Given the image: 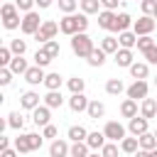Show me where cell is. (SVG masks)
Segmentation results:
<instances>
[{"label": "cell", "instance_id": "3", "mask_svg": "<svg viewBox=\"0 0 157 157\" xmlns=\"http://www.w3.org/2000/svg\"><path fill=\"white\" fill-rule=\"evenodd\" d=\"M0 17H2V27H5V29H17V27L22 25V20H20V10H17L15 2H2V7H0Z\"/></svg>", "mask_w": 157, "mask_h": 157}, {"label": "cell", "instance_id": "52", "mask_svg": "<svg viewBox=\"0 0 157 157\" xmlns=\"http://www.w3.org/2000/svg\"><path fill=\"white\" fill-rule=\"evenodd\" d=\"M20 152L15 150V147H7V150H0V157H17Z\"/></svg>", "mask_w": 157, "mask_h": 157}, {"label": "cell", "instance_id": "32", "mask_svg": "<svg viewBox=\"0 0 157 157\" xmlns=\"http://www.w3.org/2000/svg\"><path fill=\"white\" fill-rule=\"evenodd\" d=\"M140 147H142V150H155V147H157V135L150 132V130L142 132V135H140Z\"/></svg>", "mask_w": 157, "mask_h": 157}, {"label": "cell", "instance_id": "12", "mask_svg": "<svg viewBox=\"0 0 157 157\" xmlns=\"http://www.w3.org/2000/svg\"><path fill=\"white\" fill-rule=\"evenodd\" d=\"M71 155V145L66 142V140H52V145H49V157H69Z\"/></svg>", "mask_w": 157, "mask_h": 157}, {"label": "cell", "instance_id": "48", "mask_svg": "<svg viewBox=\"0 0 157 157\" xmlns=\"http://www.w3.org/2000/svg\"><path fill=\"white\" fill-rule=\"evenodd\" d=\"M15 5H17V10H22V12H32V7L37 5V0H15Z\"/></svg>", "mask_w": 157, "mask_h": 157}, {"label": "cell", "instance_id": "25", "mask_svg": "<svg viewBox=\"0 0 157 157\" xmlns=\"http://www.w3.org/2000/svg\"><path fill=\"white\" fill-rule=\"evenodd\" d=\"M86 113H88V118L98 120V118H103V115H105V105H103L101 101H91V103H88V108H86Z\"/></svg>", "mask_w": 157, "mask_h": 157}, {"label": "cell", "instance_id": "46", "mask_svg": "<svg viewBox=\"0 0 157 157\" xmlns=\"http://www.w3.org/2000/svg\"><path fill=\"white\" fill-rule=\"evenodd\" d=\"M10 81H12L10 66H0V86H10Z\"/></svg>", "mask_w": 157, "mask_h": 157}, {"label": "cell", "instance_id": "51", "mask_svg": "<svg viewBox=\"0 0 157 157\" xmlns=\"http://www.w3.org/2000/svg\"><path fill=\"white\" fill-rule=\"evenodd\" d=\"M118 2H120V0H101L103 10H115V7H118Z\"/></svg>", "mask_w": 157, "mask_h": 157}, {"label": "cell", "instance_id": "57", "mask_svg": "<svg viewBox=\"0 0 157 157\" xmlns=\"http://www.w3.org/2000/svg\"><path fill=\"white\" fill-rule=\"evenodd\" d=\"M152 157H157V147H155V150H152Z\"/></svg>", "mask_w": 157, "mask_h": 157}, {"label": "cell", "instance_id": "20", "mask_svg": "<svg viewBox=\"0 0 157 157\" xmlns=\"http://www.w3.org/2000/svg\"><path fill=\"white\" fill-rule=\"evenodd\" d=\"M120 115L123 118H135L137 115V101H132V98H125L123 103H120Z\"/></svg>", "mask_w": 157, "mask_h": 157}, {"label": "cell", "instance_id": "31", "mask_svg": "<svg viewBox=\"0 0 157 157\" xmlns=\"http://www.w3.org/2000/svg\"><path fill=\"white\" fill-rule=\"evenodd\" d=\"M123 91H125V86H123L120 78H108V81H105V93H110V96H120Z\"/></svg>", "mask_w": 157, "mask_h": 157}, {"label": "cell", "instance_id": "26", "mask_svg": "<svg viewBox=\"0 0 157 157\" xmlns=\"http://www.w3.org/2000/svg\"><path fill=\"white\" fill-rule=\"evenodd\" d=\"M78 5H81V12H86V15H98L101 12V0H78Z\"/></svg>", "mask_w": 157, "mask_h": 157}, {"label": "cell", "instance_id": "56", "mask_svg": "<svg viewBox=\"0 0 157 157\" xmlns=\"http://www.w3.org/2000/svg\"><path fill=\"white\" fill-rule=\"evenodd\" d=\"M88 157H103V155H101V152H98V150H96V152H91V155H88Z\"/></svg>", "mask_w": 157, "mask_h": 157}, {"label": "cell", "instance_id": "44", "mask_svg": "<svg viewBox=\"0 0 157 157\" xmlns=\"http://www.w3.org/2000/svg\"><path fill=\"white\" fill-rule=\"evenodd\" d=\"M140 7H142V15H152V17H155V12H157V0H142Z\"/></svg>", "mask_w": 157, "mask_h": 157}, {"label": "cell", "instance_id": "4", "mask_svg": "<svg viewBox=\"0 0 157 157\" xmlns=\"http://www.w3.org/2000/svg\"><path fill=\"white\" fill-rule=\"evenodd\" d=\"M56 32H61V29H59V22H54V20H44V22H42V27H39L32 37L37 39V44H47L49 39H54V37H56Z\"/></svg>", "mask_w": 157, "mask_h": 157}, {"label": "cell", "instance_id": "7", "mask_svg": "<svg viewBox=\"0 0 157 157\" xmlns=\"http://www.w3.org/2000/svg\"><path fill=\"white\" fill-rule=\"evenodd\" d=\"M155 25H157V20H155L152 15H142L140 20H135V22H132V32H135L137 37H142V34H152Z\"/></svg>", "mask_w": 157, "mask_h": 157}, {"label": "cell", "instance_id": "60", "mask_svg": "<svg viewBox=\"0 0 157 157\" xmlns=\"http://www.w3.org/2000/svg\"><path fill=\"white\" fill-rule=\"evenodd\" d=\"M137 2H142V0H137Z\"/></svg>", "mask_w": 157, "mask_h": 157}, {"label": "cell", "instance_id": "1", "mask_svg": "<svg viewBox=\"0 0 157 157\" xmlns=\"http://www.w3.org/2000/svg\"><path fill=\"white\" fill-rule=\"evenodd\" d=\"M86 27H88V15L86 12H71V15H64L61 20H59V29H61V34H69V37H74V34H78V32H86Z\"/></svg>", "mask_w": 157, "mask_h": 157}, {"label": "cell", "instance_id": "27", "mask_svg": "<svg viewBox=\"0 0 157 157\" xmlns=\"http://www.w3.org/2000/svg\"><path fill=\"white\" fill-rule=\"evenodd\" d=\"M132 17L128 15V12H118V20H115V32H125V29H130L132 27Z\"/></svg>", "mask_w": 157, "mask_h": 157}, {"label": "cell", "instance_id": "19", "mask_svg": "<svg viewBox=\"0 0 157 157\" xmlns=\"http://www.w3.org/2000/svg\"><path fill=\"white\" fill-rule=\"evenodd\" d=\"M118 42H120V47H125V49H132V47H137V34H135V32H130V29H125V32H118Z\"/></svg>", "mask_w": 157, "mask_h": 157}, {"label": "cell", "instance_id": "11", "mask_svg": "<svg viewBox=\"0 0 157 157\" xmlns=\"http://www.w3.org/2000/svg\"><path fill=\"white\" fill-rule=\"evenodd\" d=\"M44 78H47V74H44V69L37 66V64L25 71V81H27L29 86H39V83H44Z\"/></svg>", "mask_w": 157, "mask_h": 157}, {"label": "cell", "instance_id": "36", "mask_svg": "<svg viewBox=\"0 0 157 157\" xmlns=\"http://www.w3.org/2000/svg\"><path fill=\"white\" fill-rule=\"evenodd\" d=\"M66 86H69V91H71V93H83V88H86V81H83L81 76H71V78L66 81Z\"/></svg>", "mask_w": 157, "mask_h": 157}, {"label": "cell", "instance_id": "55", "mask_svg": "<svg viewBox=\"0 0 157 157\" xmlns=\"http://www.w3.org/2000/svg\"><path fill=\"white\" fill-rule=\"evenodd\" d=\"M135 157H152V150H142V147H140V150L135 152Z\"/></svg>", "mask_w": 157, "mask_h": 157}, {"label": "cell", "instance_id": "13", "mask_svg": "<svg viewBox=\"0 0 157 157\" xmlns=\"http://www.w3.org/2000/svg\"><path fill=\"white\" fill-rule=\"evenodd\" d=\"M113 61H115L118 66H123V69H130V66L135 64V59H132V49H125V47H120V49L113 54Z\"/></svg>", "mask_w": 157, "mask_h": 157}, {"label": "cell", "instance_id": "54", "mask_svg": "<svg viewBox=\"0 0 157 157\" xmlns=\"http://www.w3.org/2000/svg\"><path fill=\"white\" fill-rule=\"evenodd\" d=\"M52 2H54V0H37V7L47 10V7H52Z\"/></svg>", "mask_w": 157, "mask_h": 157}, {"label": "cell", "instance_id": "22", "mask_svg": "<svg viewBox=\"0 0 157 157\" xmlns=\"http://www.w3.org/2000/svg\"><path fill=\"white\" fill-rule=\"evenodd\" d=\"M101 49H103L105 54H115V52L120 49V42H118V37H113V34L103 37V39H101Z\"/></svg>", "mask_w": 157, "mask_h": 157}, {"label": "cell", "instance_id": "41", "mask_svg": "<svg viewBox=\"0 0 157 157\" xmlns=\"http://www.w3.org/2000/svg\"><path fill=\"white\" fill-rule=\"evenodd\" d=\"M76 7H78V0H59V10H61L64 15L76 12Z\"/></svg>", "mask_w": 157, "mask_h": 157}, {"label": "cell", "instance_id": "45", "mask_svg": "<svg viewBox=\"0 0 157 157\" xmlns=\"http://www.w3.org/2000/svg\"><path fill=\"white\" fill-rule=\"evenodd\" d=\"M101 155H103V157H118V145L108 140V142L101 147Z\"/></svg>", "mask_w": 157, "mask_h": 157}, {"label": "cell", "instance_id": "23", "mask_svg": "<svg viewBox=\"0 0 157 157\" xmlns=\"http://www.w3.org/2000/svg\"><path fill=\"white\" fill-rule=\"evenodd\" d=\"M147 74H150V64L147 61H135L130 66V76L132 78H147Z\"/></svg>", "mask_w": 157, "mask_h": 157}, {"label": "cell", "instance_id": "47", "mask_svg": "<svg viewBox=\"0 0 157 157\" xmlns=\"http://www.w3.org/2000/svg\"><path fill=\"white\" fill-rule=\"evenodd\" d=\"M27 137H29L32 152H34V150H39V147H42V142H44V135H37V132H27Z\"/></svg>", "mask_w": 157, "mask_h": 157}, {"label": "cell", "instance_id": "38", "mask_svg": "<svg viewBox=\"0 0 157 157\" xmlns=\"http://www.w3.org/2000/svg\"><path fill=\"white\" fill-rule=\"evenodd\" d=\"M10 49H12L15 56H25V52H27V42H25V39H10Z\"/></svg>", "mask_w": 157, "mask_h": 157}, {"label": "cell", "instance_id": "33", "mask_svg": "<svg viewBox=\"0 0 157 157\" xmlns=\"http://www.w3.org/2000/svg\"><path fill=\"white\" fill-rule=\"evenodd\" d=\"M27 69H29V66H27L25 56H12V61H10V71H12V74H22V76H25Z\"/></svg>", "mask_w": 157, "mask_h": 157}, {"label": "cell", "instance_id": "16", "mask_svg": "<svg viewBox=\"0 0 157 157\" xmlns=\"http://www.w3.org/2000/svg\"><path fill=\"white\" fill-rule=\"evenodd\" d=\"M88 98L83 96V93H71V98H69V108L74 110V113H83L86 108H88Z\"/></svg>", "mask_w": 157, "mask_h": 157}, {"label": "cell", "instance_id": "17", "mask_svg": "<svg viewBox=\"0 0 157 157\" xmlns=\"http://www.w3.org/2000/svg\"><path fill=\"white\" fill-rule=\"evenodd\" d=\"M120 150H123L125 155H135V152L140 150V137H135V135L123 137V140H120Z\"/></svg>", "mask_w": 157, "mask_h": 157}, {"label": "cell", "instance_id": "37", "mask_svg": "<svg viewBox=\"0 0 157 157\" xmlns=\"http://www.w3.org/2000/svg\"><path fill=\"white\" fill-rule=\"evenodd\" d=\"M52 61H54V59H52V56H49V54H47L42 47L34 52V64H37V66H42V69H44V66H49Z\"/></svg>", "mask_w": 157, "mask_h": 157}, {"label": "cell", "instance_id": "15", "mask_svg": "<svg viewBox=\"0 0 157 157\" xmlns=\"http://www.w3.org/2000/svg\"><path fill=\"white\" fill-rule=\"evenodd\" d=\"M37 105H39V93H37V91H25V93L20 96V108L34 110Z\"/></svg>", "mask_w": 157, "mask_h": 157}, {"label": "cell", "instance_id": "39", "mask_svg": "<svg viewBox=\"0 0 157 157\" xmlns=\"http://www.w3.org/2000/svg\"><path fill=\"white\" fill-rule=\"evenodd\" d=\"M42 49H44V52H47L52 59H56V56L61 54V47H59V42H56V39H49L47 44H42Z\"/></svg>", "mask_w": 157, "mask_h": 157}, {"label": "cell", "instance_id": "21", "mask_svg": "<svg viewBox=\"0 0 157 157\" xmlns=\"http://www.w3.org/2000/svg\"><path fill=\"white\" fill-rule=\"evenodd\" d=\"M86 142H88V147L91 150H101L105 142H108V137H105V132H88V137H86Z\"/></svg>", "mask_w": 157, "mask_h": 157}, {"label": "cell", "instance_id": "43", "mask_svg": "<svg viewBox=\"0 0 157 157\" xmlns=\"http://www.w3.org/2000/svg\"><path fill=\"white\" fill-rule=\"evenodd\" d=\"M12 49L10 47H0V66H10V61H12Z\"/></svg>", "mask_w": 157, "mask_h": 157}, {"label": "cell", "instance_id": "9", "mask_svg": "<svg viewBox=\"0 0 157 157\" xmlns=\"http://www.w3.org/2000/svg\"><path fill=\"white\" fill-rule=\"evenodd\" d=\"M115 20H118V12L115 10H101L98 12V27L101 29L115 32Z\"/></svg>", "mask_w": 157, "mask_h": 157}, {"label": "cell", "instance_id": "18", "mask_svg": "<svg viewBox=\"0 0 157 157\" xmlns=\"http://www.w3.org/2000/svg\"><path fill=\"white\" fill-rule=\"evenodd\" d=\"M140 115H145L147 120H150V118H157V101H155V98H142Z\"/></svg>", "mask_w": 157, "mask_h": 157}, {"label": "cell", "instance_id": "49", "mask_svg": "<svg viewBox=\"0 0 157 157\" xmlns=\"http://www.w3.org/2000/svg\"><path fill=\"white\" fill-rule=\"evenodd\" d=\"M42 135H44V137H49V140H56L59 130H56V125H52V123H49V125H44V128H42Z\"/></svg>", "mask_w": 157, "mask_h": 157}, {"label": "cell", "instance_id": "28", "mask_svg": "<svg viewBox=\"0 0 157 157\" xmlns=\"http://www.w3.org/2000/svg\"><path fill=\"white\" fill-rule=\"evenodd\" d=\"M61 103H64L61 91H47V96H44V105H49V108H61Z\"/></svg>", "mask_w": 157, "mask_h": 157}, {"label": "cell", "instance_id": "10", "mask_svg": "<svg viewBox=\"0 0 157 157\" xmlns=\"http://www.w3.org/2000/svg\"><path fill=\"white\" fill-rule=\"evenodd\" d=\"M49 120H52V108H49V105H37V108L32 110V123H34L37 128L49 125Z\"/></svg>", "mask_w": 157, "mask_h": 157}, {"label": "cell", "instance_id": "42", "mask_svg": "<svg viewBox=\"0 0 157 157\" xmlns=\"http://www.w3.org/2000/svg\"><path fill=\"white\" fill-rule=\"evenodd\" d=\"M150 47H155L152 34H142V37H137V49H140V52H147Z\"/></svg>", "mask_w": 157, "mask_h": 157}, {"label": "cell", "instance_id": "61", "mask_svg": "<svg viewBox=\"0 0 157 157\" xmlns=\"http://www.w3.org/2000/svg\"><path fill=\"white\" fill-rule=\"evenodd\" d=\"M155 135H157V132H155Z\"/></svg>", "mask_w": 157, "mask_h": 157}, {"label": "cell", "instance_id": "40", "mask_svg": "<svg viewBox=\"0 0 157 157\" xmlns=\"http://www.w3.org/2000/svg\"><path fill=\"white\" fill-rule=\"evenodd\" d=\"M7 125H10L12 130H22V128H25V118H22L20 113H10V115H7Z\"/></svg>", "mask_w": 157, "mask_h": 157}, {"label": "cell", "instance_id": "53", "mask_svg": "<svg viewBox=\"0 0 157 157\" xmlns=\"http://www.w3.org/2000/svg\"><path fill=\"white\" fill-rule=\"evenodd\" d=\"M7 147H10V137L0 135V150H7Z\"/></svg>", "mask_w": 157, "mask_h": 157}, {"label": "cell", "instance_id": "35", "mask_svg": "<svg viewBox=\"0 0 157 157\" xmlns=\"http://www.w3.org/2000/svg\"><path fill=\"white\" fill-rule=\"evenodd\" d=\"M15 150L20 152V155H27V152H32V145H29V137L27 135H20V137H15Z\"/></svg>", "mask_w": 157, "mask_h": 157}, {"label": "cell", "instance_id": "14", "mask_svg": "<svg viewBox=\"0 0 157 157\" xmlns=\"http://www.w3.org/2000/svg\"><path fill=\"white\" fill-rule=\"evenodd\" d=\"M128 130H130V135L140 137L142 132H147V118H145V115H135V118H130Z\"/></svg>", "mask_w": 157, "mask_h": 157}, {"label": "cell", "instance_id": "5", "mask_svg": "<svg viewBox=\"0 0 157 157\" xmlns=\"http://www.w3.org/2000/svg\"><path fill=\"white\" fill-rule=\"evenodd\" d=\"M42 17H39V12H25V17H22V25H20V29H22V34H34L39 27H42Z\"/></svg>", "mask_w": 157, "mask_h": 157}, {"label": "cell", "instance_id": "34", "mask_svg": "<svg viewBox=\"0 0 157 157\" xmlns=\"http://www.w3.org/2000/svg\"><path fill=\"white\" fill-rule=\"evenodd\" d=\"M61 83H64V78H61L59 74H47V78H44L47 91H59V88H61Z\"/></svg>", "mask_w": 157, "mask_h": 157}, {"label": "cell", "instance_id": "8", "mask_svg": "<svg viewBox=\"0 0 157 157\" xmlns=\"http://www.w3.org/2000/svg\"><path fill=\"white\" fill-rule=\"evenodd\" d=\"M103 132H105V137H108L110 142H120L123 137H128V135H125V125L118 123V120H108L105 128H103Z\"/></svg>", "mask_w": 157, "mask_h": 157}, {"label": "cell", "instance_id": "59", "mask_svg": "<svg viewBox=\"0 0 157 157\" xmlns=\"http://www.w3.org/2000/svg\"><path fill=\"white\" fill-rule=\"evenodd\" d=\"M155 20H157V12H155Z\"/></svg>", "mask_w": 157, "mask_h": 157}, {"label": "cell", "instance_id": "29", "mask_svg": "<svg viewBox=\"0 0 157 157\" xmlns=\"http://www.w3.org/2000/svg\"><path fill=\"white\" fill-rule=\"evenodd\" d=\"M88 137V130L83 128V125H71L69 128V140L71 142H81V140H86Z\"/></svg>", "mask_w": 157, "mask_h": 157}, {"label": "cell", "instance_id": "24", "mask_svg": "<svg viewBox=\"0 0 157 157\" xmlns=\"http://www.w3.org/2000/svg\"><path fill=\"white\" fill-rule=\"evenodd\" d=\"M105 56H108V54H105L101 47H93V52L88 54V59H86V61H88L91 66H103V64H105Z\"/></svg>", "mask_w": 157, "mask_h": 157}, {"label": "cell", "instance_id": "30", "mask_svg": "<svg viewBox=\"0 0 157 157\" xmlns=\"http://www.w3.org/2000/svg\"><path fill=\"white\" fill-rule=\"evenodd\" d=\"M88 150H91V147H88L86 140H81V142H71V155H69V157H88V155H91Z\"/></svg>", "mask_w": 157, "mask_h": 157}, {"label": "cell", "instance_id": "2", "mask_svg": "<svg viewBox=\"0 0 157 157\" xmlns=\"http://www.w3.org/2000/svg\"><path fill=\"white\" fill-rule=\"evenodd\" d=\"M71 52L78 56V59H88V54L93 52V39L86 34V32H78L71 37Z\"/></svg>", "mask_w": 157, "mask_h": 157}, {"label": "cell", "instance_id": "6", "mask_svg": "<svg viewBox=\"0 0 157 157\" xmlns=\"http://www.w3.org/2000/svg\"><path fill=\"white\" fill-rule=\"evenodd\" d=\"M147 91H150V86H147L145 78H135V81L125 88L128 98H132V101H142V98H147Z\"/></svg>", "mask_w": 157, "mask_h": 157}, {"label": "cell", "instance_id": "58", "mask_svg": "<svg viewBox=\"0 0 157 157\" xmlns=\"http://www.w3.org/2000/svg\"><path fill=\"white\" fill-rule=\"evenodd\" d=\"M155 86H157V78H155Z\"/></svg>", "mask_w": 157, "mask_h": 157}, {"label": "cell", "instance_id": "50", "mask_svg": "<svg viewBox=\"0 0 157 157\" xmlns=\"http://www.w3.org/2000/svg\"><path fill=\"white\" fill-rule=\"evenodd\" d=\"M145 54V59H147V64H157V44L155 47H150L147 52H142Z\"/></svg>", "mask_w": 157, "mask_h": 157}]
</instances>
